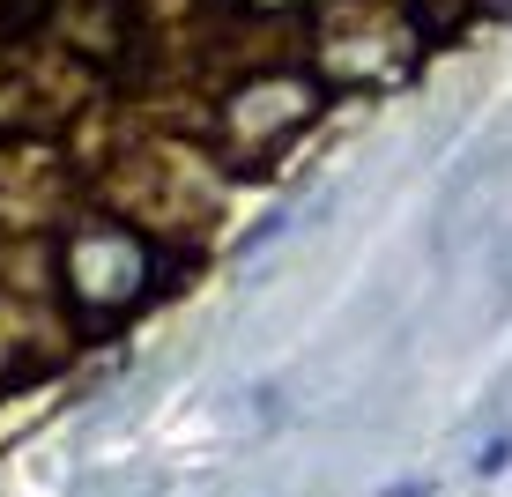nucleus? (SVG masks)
Wrapping results in <instances>:
<instances>
[{
    "mask_svg": "<svg viewBox=\"0 0 512 497\" xmlns=\"http://www.w3.org/2000/svg\"><path fill=\"white\" fill-rule=\"evenodd\" d=\"M320 119V82L305 67H275V75H245L231 104L216 112V141H223V164L231 171H268L297 134Z\"/></svg>",
    "mask_w": 512,
    "mask_h": 497,
    "instance_id": "obj_2",
    "label": "nucleus"
},
{
    "mask_svg": "<svg viewBox=\"0 0 512 497\" xmlns=\"http://www.w3.org/2000/svg\"><path fill=\"white\" fill-rule=\"evenodd\" d=\"M475 15V0H416V23H423V38H453Z\"/></svg>",
    "mask_w": 512,
    "mask_h": 497,
    "instance_id": "obj_4",
    "label": "nucleus"
},
{
    "mask_svg": "<svg viewBox=\"0 0 512 497\" xmlns=\"http://www.w3.org/2000/svg\"><path fill=\"white\" fill-rule=\"evenodd\" d=\"M201 268V253H179V245L141 238L134 223L119 216H82L60 230L52 245V282H60V319L67 334H112L141 319L156 297L179 290V275Z\"/></svg>",
    "mask_w": 512,
    "mask_h": 497,
    "instance_id": "obj_1",
    "label": "nucleus"
},
{
    "mask_svg": "<svg viewBox=\"0 0 512 497\" xmlns=\"http://www.w3.org/2000/svg\"><path fill=\"white\" fill-rule=\"evenodd\" d=\"M67 23V60L75 67H127L141 45V0H60L52 8Z\"/></svg>",
    "mask_w": 512,
    "mask_h": 497,
    "instance_id": "obj_3",
    "label": "nucleus"
},
{
    "mask_svg": "<svg viewBox=\"0 0 512 497\" xmlns=\"http://www.w3.org/2000/svg\"><path fill=\"white\" fill-rule=\"evenodd\" d=\"M512 468V431L498 438V446H483V460H475V475H505Z\"/></svg>",
    "mask_w": 512,
    "mask_h": 497,
    "instance_id": "obj_5",
    "label": "nucleus"
}]
</instances>
